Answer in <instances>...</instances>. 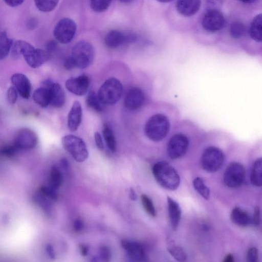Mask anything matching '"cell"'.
<instances>
[{"label": "cell", "instance_id": "25", "mask_svg": "<svg viewBox=\"0 0 262 262\" xmlns=\"http://www.w3.org/2000/svg\"><path fill=\"white\" fill-rule=\"evenodd\" d=\"M167 250L170 254L179 261H185L187 259V255L184 250L177 245L170 238L166 241Z\"/></svg>", "mask_w": 262, "mask_h": 262}, {"label": "cell", "instance_id": "1", "mask_svg": "<svg viewBox=\"0 0 262 262\" xmlns=\"http://www.w3.org/2000/svg\"><path fill=\"white\" fill-rule=\"evenodd\" d=\"M204 132L191 120L181 119L165 143L167 156L172 160L182 158L188 152L193 141L200 139Z\"/></svg>", "mask_w": 262, "mask_h": 262}, {"label": "cell", "instance_id": "13", "mask_svg": "<svg viewBox=\"0 0 262 262\" xmlns=\"http://www.w3.org/2000/svg\"><path fill=\"white\" fill-rule=\"evenodd\" d=\"M90 81L89 77L83 74L76 77H71L67 80L65 85L71 93L82 96L87 93Z\"/></svg>", "mask_w": 262, "mask_h": 262}, {"label": "cell", "instance_id": "37", "mask_svg": "<svg viewBox=\"0 0 262 262\" xmlns=\"http://www.w3.org/2000/svg\"><path fill=\"white\" fill-rule=\"evenodd\" d=\"M100 257L103 261H108L111 258V251L110 248L106 246H102L99 248Z\"/></svg>", "mask_w": 262, "mask_h": 262}, {"label": "cell", "instance_id": "7", "mask_svg": "<svg viewBox=\"0 0 262 262\" xmlns=\"http://www.w3.org/2000/svg\"><path fill=\"white\" fill-rule=\"evenodd\" d=\"M61 143L64 148L78 162L85 161L89 152L85 142L80 138L73 135L63 136Z\"/></svg>", "mask_w": 262, "mask_h": 262}, {"label": "cell", "instance_id": "22", "mask_svg": "<svg viewBox=\"0 0 262 262\" xmlns=\"http://www.w3.org/2000/svg\"><path fill=\"white\" fill-rule=\"evenodd\" d=\"M262 15L258 14L253 19L249 30L250 37L256 42L261 41Z\"/></svg>", "mask_w": 262, "mask_h": 262}, {"label": "cell", "instance_id": "44", "mask_svg": "<svg viewBox=\"0 0 262 262\" xmlns=\"http://www.w3.org/2000/svg\"><path fill=\"white\" fill-rule=\"evenodd\" d=\"M83 222L79 219H76L73 224L74 229L76 232H80L83 228Z\"/></svg>", "mask_w": 262, "mask_h": 262}, {"label": "cell", "instance_id": "5", "mask_svg": "<svg viewBox=\"0 0 262 262\" xmlns=\"http://www.w3.org/2000/svg\"><path fill=\"white\" fill-rule=\"evenodd\" d=\"M122 93L121 82L115 78H110L102 84L97 94L103 104L112 105L119 101Z\"/></svg>", "mask_w": 262, "mask_h": 262}, {"label": "cell", "instance_id": "39", "mask_svg": "<svg viewBox=\"0 0 262 262\" xmlns=\"http://www.w3.org/2000/svg\"><path fill=\"white\" fill-rule=\"evenodd\" d=\"M17 91L13 86H11L8 89L7 96L9 102L11 104H13L16 102L17 99Z\"/></svg>", "mask_w": 262, "mask_h": 262}, {"label": "cell", "instance_id": "31", "mask_svg": "<svg viewBox=\"0 0 262 262\" xmlns=\"http://www.w3.org/2000/svg\"><path fill=\"white\" fill-rule=\"evenodd\" d=\"M194 189L205 199L208 200L210 196V190L206 185L204 180L201 177L196 178L193 181Z\"/></svg>", "mask_w": 262, "mask_h": 262}, {"label": "cell", "instance_id": "18", "mask_svg": "<svg viewBox=\"0 0 262 262\" xmlns=\"http://www.w3.org/2000/svg\"><path fill=\"white\" fill-rule=\"evenodd\" d=\"M201 5V0H177L176 7L180 14L190 17L198 12Z\"/></svg>", "mask_w": 262, "mask_h": 262}, {"label": "cell", "instance_id": "19", "mask_svg": "<svg viewBox=\"0 0 262 262\" xmlns=\"http://www.w3.org/2000/svg\"><path fill=\"white\" fill-rule=\"evenodd\" d=\"M82 111L80 103L75 101L68 116V125L72 132L76 131L79 127L82 119Z\"/></svg>", "mask_w": 262, "mask_h": 262}, {"label": "cell", "instance_id": "24", "mask_svg": "<svg viewBox=\"0 0 262 262\" xmlns=\"http://www.w3.org/2000/svg\"><path fill=\"white\" fill-rule=\"evenodd\" d=\"M261 169V158H259L254 161L250 175V180L252 184L257 187H260L262 184Z\"/></svg>", "mask_w": 262, "mask_h": 262}, {"label": "cell", "instance_id": "14", "mask_svg": "<svg viewBox=\"0 0 262 262\" xmlns=\"http://www.w3.org/2000/svg\"><path fill=\"white\" fill-rule=\"evenodd\" d=\"M42 86L49 89L50 105L55 107H61L64 105L66 95L64 90L59 83L46 80L43 82Z\"/></svg>", "mask_w": 262, "mask_h": 262}, {"label": "cell", "instance_id": "8", "mask_svg": "<svg viewBox=\"0 0 262 262\" xmlns=\"http://www.w3.org/2000/svg\"><path fill=\"white\" fill-rule=\"evenodd\" d=\"M246 174L244 166L240 163H230L225 170L223 181L225 185L229 188H236L243 183Z\"/></svg>", "mask_w": 262, "mask_h": 262}, {"label": "cell", "instance_id": "51", "mask_svg": "<svg viewBox=\"0 0 262 262\" xmlns=\"http://www.w3.org/2000/svg\"><path fill=\"white\" fill-rule=\"evenodd\" d=\"M118 1L122 3L127 4V3H129L132 2L133 0H118Z\"/></svg>", "mask_w": 262, "mask_h": 262}, {"label": "cell", "instance_id": "41", "mask_svg": "<svg viewBox=\"0 0 262 262\" xmlns=\"http://www.w3.org/2000/svg\"><path fill=\"white\" fill-rule=\"evenodd\" d=\"M57 48V43L55 40H51L46 45V51L51 55Z\"/></svg>", "mask_w": 262, "mask_h": 262}, {"label": "cell", "instance_id": "27", "mask_svg": "<svg viewBox=\"0 0 262 262\" xmlns=\"http://www.w3.org/2000/svg\"><path fill=\"white\" fill-rule=\"evenodd\" d=\"M102 134L108 148L112 152L116 148V141L114 134L108 124L105 123L103 125Z\"/></svg>", "mask_w": 262, "mask_h": 262}, {"label": "cell", "instance_id": "26", "mask_svg": "<svg viewBox=\"0 0 262 262\" xmlns=\"http://www.w3.org/2000/svg\"><path fill=\"white\" fill-rule=\"evenodd\" d=\"M13 42L9 38L7 33L0 31V60L5 58L12 46Z\"/></svg>", "mask_w": 262, "mask_h": 262}, {"label": "cell", "instance_id": "3", "mask_svg": "<svg viewBox=\"0 0 262 262\" xmlns=\"http://www.w3.org/2000/svg\"><path fill=\"white\" fill-rule=\"evenodd\" d=\"M152 171L155 179L162 187L174 190L180 183V178L177 170L165 161L158 162L152 167Z\"/></svg>", "mask_w": 262, "mask_h": 262}, {"label": "cell", "instance_id": "16", "mask_svg": "<svg viewBox=\"0 0 262 262\" xmlns=\"http://www.w3.org/2000/svg\"><path fill=\"white\" fill-rule=\"evenodd\" d=\"M136 39L134 34H125L119 31L112 30L105 36L104 42L109 48L115 49L125 42L133 41Z\"/></svg>", "mask_w": 262, "mask_h": 262}, {"label": "cell", "instance_id": "17", "mask_svg": "<svg viewBox=\"0 0 262 262\" xmlns=\"http://www.w3.org/2000/svg\"><path fill=\"white\" fill-rule=\"evenodd\" d=\"M11 81L19 94L24 98L30 96L31 85L28 77L20 73H15L11 78Z\"/></svg>", "mask_w": 262, "mask_h": 262}, {"label": "cell", "instance_id": "38", "mask_svg": "<svg viewBox=\"0 0 262 262\" xmlns=\"http://www.w3.org/2000/svg\"><path fill=\"white\" fill-rule=\"evenodd\" d=\"M258 258V252L255 247L250 248L247 254V260L248 262H257Z\"/></svg>", "mask_w": 262, "mask_h": 262}, {"label": "cell", "instance_id": "20", "mask_svg": "<svg viewBox=\"0 0 262 262\" xmlns=\"http://www.w3.org/2000/svg\"><path fill=\"white\" fill-rule=\"evenodd\" d=\"M169 219L171 228H178L181 217V210L178 203L169 196L167 197Z\"/></svg>", "mask_w": 262, "mask_h": 262}, {"label": "cell", "instance_id": "30", "mask_svg": "<svg viewBox=\"0 0 262 262\" xmlns=\"http://www.w3.org/2000/svg\"><path fill=\"white\" fill-rule=\"evenodd\" d=\"M62 182V178L60 171L56 167H52L49 174L50 186L56 190L61 186Z\"/></svg>", "mask_w": 262, "mask_h": 262}, {"label": "cell", "instance_id": "52", "mask_svg": "<svg viewBox=\"0 0 262 262\" xmlns=\"http://www.w3.org/2000/svg\"><path fill=\"white\" fill-rule=\"evenodd\" d=\"M239 1L243 2L244 3H252L254 0H239Z\"/></svg>", "mask_w": 262, "mask_h": 262}, {"label": "cell", "instance_id": "21", "mask_svg": "<svg viewBox=\"0 0 262 262\" xmlns=\"http://www.w3.org/2000/svg\"><path fill=\"white\" fill-rule=\"evenodd\" d=\"M231 220L234 224L242 227L248 226L252 222V219L249 214L238 207H236L232 209L231 213Z\"/></svg>", "mask_w": 262, "mask_h": 262}, {"label": "cell", "instance_id": "45", "mask_svg": "<svg viewBox=\"0 0 262 262\" xmlns=\"http://www.w3.org/2000/svg\"><path fill=\"white\" fill-rule=\"evenodd\" d=\"M25 0H4L5 2L10 7H16L21 5Z\"/></svg>", "mask_w": 262, "mask_h": 262}, {"label": "cell", "instance_id": "33", "mask_svg": "<svg viewBox=\"0 0 262 262\" xmlns=\"http://www.w3.org/2000/svg\"><path fill=\"white\" fill-rule=\"evenodd\" d=\"M141 200L142 206L146 213L151 217L156 216V211L154 203L150 198L146 194H142Z\"/></svg>", "mask_w": 262, "mask_h": 262}, {"label": "cell", "instance_id": "43", "mask_svg": "<svg viewBox=\"0 0 262 262\" xmlns=\"http://www.w3.org/2000/svg\"><path fill=\"white\" fill-rule=\"evenodd\" d=\"M64 67L66 70H70L76 67L74 60L71 56L68 57L64 62Z\"/></svg>", "mask_w": 262, "mask_h": 262}, {"label": "cell", "instance_id": "12", "mask_svg": "<svg viewBox=\"0 0 262 262\" xmlns=\"http://www.w3.org/2000/svg\"><path fill=\"white\" fill-rule=\"evenodd\" d=\"M146 95L144 91L140 88L130 89L124 99V105L129 110H137L145 103Z\"/></svg>", "mask_w": 262, "mask_h": 262}, {"label": "cell", "instance_id": "34", "mask_svg": "<svg viewBox=\"0 0 262 262\" xmlns=\"http://www.w3.org/2000/svg\"><path fill=\"white\" fill-rule=\"evenodd\" d=\"M112 0H90L92 9L96 12H102L110 6Z\"/></svg>", "mask_w": 262, "mask_h": 262}, {"label": "cell", "instance_id": "15", "mask_svg": "<svg viewBox=\"0 0 262 262\" xmlns=\"http://www.w3.org/2000/svg\"><path fill=\"white\" fill-rule=\"evenodd\" d=\"M122 248L126 251L128 257L137 261H145L147 256L144 248L140 244L126 239L121 241Z\"/></svg>", "mask_w": 262, "mask_h": 262}, {"label": "cell", "instance_id": "32", "mask_svg": "<svg viewBox=\"0 0 262 262\" xmlns=\"http://www.w3.org/2000/svg\"><path fill=\"white\" fill-rule=\"evenodd\" d=\"M59 0H34L37 9L45 12L54 10L58 4Z\"/></svg>", "mask_w": 262, "mask_h": 262}, {"label": "cell", "instance_id": "36", "mask_svg": "<svg viewBox=\"0 0 262 262\" xmlns=\"http://www.w3.org/2000/svg\"><path fill=\"white\" fill-rule=\"evenodd\" d=\"M18 150L16 146L13 144L3 146L0 149V153L2 155L10 157L14 156Z\"/></svg>", "mask_w": 262, "mask_h": 262}, {"label": "cell", "instance_id": "10", "mask_svg": "<svg viewBox=\"0 0 262 262\" xmlns=\"http://www.w3.org/2000/svg\"><path fill=\"white\" fill-rule=\"evenodd\" d=\"M225 20L223 14L218 10H208L203 16L202 25L208 32H215L223 28Z\"/></svg>", "mask_w": 262, "mask_h": 262}, {"label": "cell", "instance_id": "48", "mask_svg": "<svg viewBox=\"0 0 262 262\" xmlns=\"http://www.w3.org/2000/svg\"><path fill=\"white\" fill-rule=\"evenodd\" d=\"M130 199L133 201H136L137 199V195L134 189L130 188L129 193Z\"/></svg>", "mask_w": 262, "mask_h": 262}, {"label": "cell", "instance_id": "40", "mask_svg": "<svg viewBox=\"0 0 262 262\" xmlns=\"http://www.w3.org/2000/svg\"><path fill=\"white\" fill-rule=\"evenodd\" d=\"M252 222L255 227H258L260 224V208L258 206H256L254 209Z\"/></svg>", "mask_w": 262, "mask_h": 262}, {"label": "cell", "instance_id": "53", "mask_svg": "<svg viewBox=\"0 0 262 262\" xmlns=\"http://www.w3.org/2000/svg\"><path fill=\"white\" fill-rule=\"evenodd\" d=\"M157 1H158V2H161V3H168V2H171L172 0H157Z\"/></svg>", "mask_w": 262, "mask_h": 262}, {"label": "cell", "instance_id": "11", "mask_svg": "<svg viewBox=\"0 0 262 262\" xmlns=\"http://www.w3.org/2000/svg\"><path fill=\"white\" fill-rule=\"evenodd\" d=\"M37 142V136L33 130L23 128L17 132L13 144L19 150L31 149L36 146Z\"/></svg>", "mask_w": 262, "mask_h": 262}, {"label": "cell", "instance_id": "28", "mask_svg": "<svg viewBox=\"0 0 262 262\" xmlns=\"http://www.w3.org/2000/svg\"><path fill=\"white\" fill-rule=\"evenodd\" d=\"M229 31L232 38L238 39L245 35L246 32V27L241 21H234L231 24Z\"/></svg>", "mask_w": 262, "mask_h": 262}, {"label": "cell", "instance_id": "42", "mask_svg": "<svg viewBox=\"0 0 262 262\" xmlns=\"http://www.w3.org/2000/svg\"><path fill=\"white\" fill-rule=\"evenodd\" d=\"M94 138L97 148L100 150L102 149L104 147L103 142L99 132H96L95 133Z\"/></svg>", "mask_w": 262, "mask_h": 262}, {"label": "cell", "instance_id": "47", "mask_svg": "<svg viewBox=\"0 0 262 262\" xmlns=\"http://www.w3.org/2000/svg\"><path fill=\"white\" fill-rule=\"evenodd\" d=\"M46 250L49 256L52 258H54L55 257V254L52 245L50 244L48 245L47 246Z\"/></svg>", "mask_w": 262, "mask_h": 262}, {"label": "cell", "instance_id": "49", "mask_svg": "<svg viewBox=\"0 0 262 262\" xmlns=\"http://www.w3.org/2000/svg\"><path fill=\"white\" fill-rule=\"evenodd\" d=\"M234 261V256L232 254H228L224 258V262H233Z\"/></svg>", "mask_w": 262, "mask_h": 262}, {"label": "cell", "instance_id": "29", "mask_svg": "<svg viewBox=\"0 0 262 262\" xmlns=\"http://www.w3.org/2000/svg\"><path fill=\"white\" fill-rule=\"evenodd\" d=\"M88 106L97 112H101L103 110V104L100 100L98 94L95 92H90L86 99Z\"/></svg>", "mask_w": 262, "mask_h": 262}, {"label": "cell", "instance_id": "2", "mask_svg": "<svg viewBox=\"0 0 262 262\" xmlns=\"http://www.w3.org/2000/svg\"><path fill=\"white\" fill-rule=\"evenodd\" d=\"M12 47L14 54L23 56L27 63L32 68L39 67L48 60L51 56L46 50L36 49L24 40H16Z\"/></svg>", "mask_w": 262, "mask_h": 262}, {"label": "cell", "instance_id": "23", "mask_svg": "<svg viewBox=\"0 0 262 262\" xmlns=\"http://www.w3.org/2000/svg\"><path fill=\"white\" fill-rule=\"evenodd\" d=\"M33 98L39 106L46 107L50 104L49 91L47 87L42 86L33 93Z\"/></svg>", "mask_w": 262, "mask_h": 262}, {"label": "cell", "instance_id": "46", "mask_svg": "<svg viewBox=\"0 0 262 262\" xmlns=\"http://www.w3.org/2000/svg\"><path fill=\"white\" fill-rule=\"evenodd\" d=\"M79 249L81 254L83 256L88 255L89 251V247L85 244H80L79 245Z\"/></svg>", "mask_w": 262, "mask_h": 262}, {"label": "cell", "instance_id": "50", "mask_svg": "<svg viewBox=\"0 0 262 262\" xmlns=\"http://www.w3.org/2000/svg\"><path fill=\"white\" fill-rule=\"evenodd\" d=\"M61 164L63 166V167L65 168H67L68 167L69 164L66 159H63L61 160Z\"/></svg>", "mask_w": 262, "mask_h": 262}, {"label": "cell", "instance_id": "9", "mask_svg": "<svg viewBox=\"0 0 262 262\" xmlns=\"http://www.w3.org/2000/svg\"><path fill=\"white\" fill-rule=\"evenodd\" d=\"M76 25L71 19L64 18L60 20L55 26L53 34L56 39L61 43H68L74 38Z\"/></svg>", "mask_w": 262, "mask_h": 262}, {"label": "cell", "instance_id": "35", "mask_svg": "<svg viewBox=\"0 0 262 262\" xmlns=\"http://www.w3.org/2000/svg\"><path fill=\"white\" fill-rule=\"evenodd\" d=\"M40 193L49 199L56 201L58 198L55 189L51 187L42 186L40 189Z\"/></svg>", "mask_w": 262, "mask_h": 262}, {"label": "cell", "instance_id": "6", "mask_svg": "<svg viewBox=\"0 0 262 262\" xmlns=\"http://www.w3.org/2000/svg\"><path fill=\"white\" fill-rule=\"evenodd\" d=\"M75 61L76 67L84 69L89 67L94 58L93 46L86 41H79L73 47L71 56Z\"/></svg>", "mask_w": 262, "mask_h": 262}, {"label": "cell", "instance_id": "4", "mask_svg": "<svg viewBox=\"0 0 262 262\" xmlns=\"http://www.w3.org/2000/svg\"><path fill=\"white\" fill-rule=\"evenodd\" d=\"M223 149L215 143H208L201 155V164L207 172H215L223 166L225 160Z\"/></svg>", "mask_w": 262, "mask_h": 262}]
</instances>
